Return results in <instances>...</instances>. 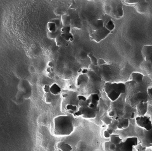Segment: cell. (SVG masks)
I'll return each mask as SVG.
<instances>
[{
  "instance_id": "cell-46",
  "label": "cell",
  "mask_w": 152,
  "mask_h": 151,
  "mask_svg": "<svg viewBox=\"0 0 152 151\" xmlns=\"http://www.w3.org/2000/svg\"><path fill=\"white\" fill-rule=\"evenodd\" d=\"M107 130L108 131V133L110 134V135L113 134V132H114V131H115V130H113L112 128H110V127H108V128H107Z\"/></svg>"
},
{
  "instance_id": "cell-18",
  "label": "cell",
  "mask_w": 152,
  "mask_h": 151,
  "mask_svg": "<svg viewBox=\"0 0 152 151\" xmlns=\"http://www.w3.org/2000/svg\"><path fill=\"white\" fill-rule=\"evenodd\" d=\"M91 27L92 30L94 32V31H96L98 30L102 29V28L104 27V25L103 22L101 19H98L94 21L91 23Z\"/></svg>"
},
{
  "instance_id": "cell-13",
  "label": "cell",
  "mask_w": 152,
  "mask_h": 151,
  "mask_svg": "<svg viewBox=\"0 0 152 151\" xmlns=\"http://www.w3.org/2000/svg\"><path fill=\"white\" fill-rule=\"evenodd\" d=\"M130 80L134 81L137 83H140L143 82L144 75L139 72H133L131 73L130 76Z\"/></svg>"
},
{
  "instance_id": "cell-11",
  "label": "cell",
  "mask_w": 152,
  "mask_h": 151,
  "mask_svg": "<svg viewBox=\"0 0 152 151\" xmlns=\"http://www.w3.org/2000/svg\"><path fill=\"white\" fill-rule=\"evenodd\" d=\"M136 110L138 116H145L146 113L148 111V102H141L137 105Z\"/></svg>"
},
{
  "instance_id": "cell-37",
  "label": "cell",
  "mask_w": 152,
  "mask_h": 151,
  "mask_svg": "<svg viewBox=\"0 0 152 151\" xmlns=\"http://www.w3.org/2000/svg\"><path fill=\"white\" fill-rule=\"evenodd\" d=\"M71 29H72V27H71L70 26H69V27H64L62 29H61V33H62V34H68V33H70Z\"/></svg>"
},
{
  "instance_id": "cell-36",
  "label": "cell",
  "mask_w": 152,
  "mask_h": 151,
  "mask_svg": "<svg viewBox=\"0 0 152 151\" xmlns=\"http://www.w3.org/2000/svg\"><path fill=\"white\" fill-rule=\"evenodd\" d=\"M104 27H105L107 28V29H108L109 31L112 32L114 29H115V24H114V22L111 20L107 24H106L105 25H104Z\"/></svg>"
},
{
  "instance_id": "cell-45",
  "label": "cell",
  "mask_w": 152,
  "mask_h": 151,
  "mask_svg": "<svg viewBox=\"0 0 152 151\" xmlns=\"http://www.w3.org/2000/svg\"><path fill=\"white\" fill-rule=\"evenodd\" d=\"M147 92H148V97L152 99V87L148 88V91H147Z\"/></svg>"
},
{
  "instance_id": "cell-30",
  "label": "cell",
  "mask_w": 152,
  "mask_h": 151,
  "mask_svg": "<svg viewBox=\"0 0 152 151\" xmlns=\"http://www.w3.org/2000/svg\"><path fill=\"white\" fill-rule=\"evenodd\" d=\"M88 56L90 60H91V62L92 65H93L94 66H98V59L94 56L92 52H90L89 53H88Z\"/></svg>"
},
{
  "instance_id": "cell-26",
  "label": "cell",
  "mask_w": 152,
  "mask_h": 151,
  "mask_svg": "<svg viewBox=\"0 0 152 151\" xmlns=\"http://www.w3.org/2000/svg\"><path fill=\"white\" fill-rule=\"evenodd\" d=\"M55 96L53 95V94L51 92L50 93H45V102L46 103H51L55 100Z\"/></svg>"
},
{
  "instance_id": "cell-5",
  "label": "cell",
  "mask_w": 152,
  "mask_h": 151,
  "mask_svg": "<svg viewBox=\"0 0 152 151\" xmlns=\"http://www.w3.org/2000/svg\"><path fill=\"white\" fill-rule=\"evenodd\" d=\"M111 33L105 27H104L102 29L98 30L96 31H94L93 33L89 35L90 39L92 41H94L96 42H99L106 37Z\"/></svg>"
},
{
  "instance_id": "cell-14",
  "label": "cell",
  "mask_w": 152,
  "mask_h": 151,
  "mask_svg": "<svg viewBox=\"0 0 152 151\" xmlns=\"http://www.w3.org/2000/svg\"><path fill=\"white\" fill-rule=\"evenodd\" d=\"M89 82V78L88 74H80L79 77L77 78L76 84L77 86H83V85L87 84Z\"/></svg>"
},
{
  "instance_id": "cell-27",
  "label": "cell",
  "mask_w": 152,
  "mask_h": 151,
  "mask_svg": "<svg viewBox=\"0 0 152 151\" xmlns=\"http://www.w3.org/2000/svg\"><path fill=\"white\" fill-rule=\"evenodd\" d=\"M61 36L63 37V38L66 41H73L74 39V37L73 34L72 33H68V34H61Z\"/></svg>"
},
{
  "instance_id": "cell-34",
  "label": "cell",
  "mask_w": 152,
  "mask_h": 151,
  "mask_svg": "<svg viewBox=\"0 0 152 151\" xmlns=\"http://www.w3.org/2000/svg\"><path fill=\"white\" fill-rule=\"evenodd\" d=\"M120 119H121V120L124 129L127 128V127H129V119L126 118H121Z\"/></svg>"
},
{
  "instance_id": "cell-48",
  "label": "cell",
  "mask_w": 152,
  "mask_h": 151,
  "mask_svg": "<svg viewBox=\"0 0 152 151\" xmlns=\"http://www.w3.org/2000/svg\"><path fill=\"white\" fill-rule=\"evenodd\" d=\"M126 2L128 3L132 4V3H137V1H134V0H132V1H131V0H126Z\"/></svg>"
},
{
  "instance_id": "cell-21",
  "label": "cell",
  "mask_w": 152,
  "mask_h": 151,
  "mask_svg": "<svg viewBox=\"0 0 152 151\" xmlns=\"http://www.w3.org/2000/svg\"><path fill=\"white\" fill-rule=\"evenodd\" d=\"M55 42L57 46L59 47H66L69 46V43L67 41H66L62 37L60 36L55 39Z\"/></svg>"
},
{
  "instance_id": "cell-6",
  "label": "cell",
  "mask_w": 152,
  "mask_h": 151,
  "mask_svg": "<svg viewBox=\"0 0 152 151\" xmlns=\"http://www.w3.org/2000/svg\"><path fill=\"white\" fill-rule=\"evenodd\" d=\"M69 93V96L67 97L64 99V101L61 102L62 107H64L66 105H74L76 106H79V100L78 94L73 91H70Z\"/></svg>"
},
{
  "instance_id": "cell-3",
  "label": "cell",
  "mask_w": 152,
  "mask_h": 151,
  "mask_svg": "<svg viewBox=\"0 0 152 151\" xmlns=\"http://www.w3.org/2000/svg\"><path fill=\"white\" fill-rule=\"evenodd\" d=\"M148 94L147 92H137L132 94L128 98L130 105L133 107H136L141 102H148Z\"/></svg>"
},
{
  "instance_id": "cell-28",
  "label": "cell",
  "mask_w": 152,
  "mask_h": 151,
  "mask_svg": "<svg viewBox=\"0 0 152 151\" xmlns=\"http://www.w3.org/2000/svg\"><path fill=\"white\" fill-rule=\"evenodd\" d=\"M50 22H53L54 23H55V24L57 25V27H58V30H61L64 27L63 23H62V22H61V20L60 19H58V18H53V19H51L50 20Z\"/></svg>"
},
{
  "instance_id": "cell-1",
  "label": "cell",
  "mask_w": 152,
  "mask_h": 151,
  "mask_svg": "<svg viewBox=\"0 0 152 151\" xmlns=\"http://www.w3.org/2000/svg\"><path fill=\"white\" fill-rule=\"evenodd\" d=\"M74 126L69 116H58L54 118V134L67 136L74 131Z\"/></svg>"
},
{
  "instance_id": "cell-47",
  "label": "cell",
  "mask_w": 152,
  "mask_h": 151,
  "mask_svg": "<svg viewBox=\"0 0 152 151\" xmlns=\"http://www.w3.org/2000/svg\"><path fill=\"white\" fill-rule=\"evenodd\" d=\"M89 71L88 69H82V71H81V74H88Z\"/></svg>"
},
{
  "instance_id": "cell-22",
  "label": "cell",
  "mask_w": 152,
  "mask_h": 151,
  "mask_svg": "<svg viewBox=\"0 0 152 151\" xmlns=\"http://www.w3.org/2000/svg\"><path fill=\"white\" fill-rule=\"evenodd\" d=\"M61 89L60 87L58 86L57 83H53V85H51V87H50V92L51 94H53V95L56 96L59 94L61 92Z\"/></svg>"
},
{
  "instance_id": "cell-31",
  "label": "cell",
  "mask_w": 152,
  "mask_h": 151,
  "mask_svg": "<svg viewBox=\"0 0 152 151\" xmlns=\"http://www.w3.org/2000/svg\"><path fill=\"white\" fill-rule=\"evenodd\" d=\"M101 20L103 22L104 25L107 24L110 21L112 20V17L110 15H108V14H104V15H103L101 18Z\"/></svg>"
},
{
  "instance_id": "cell-16",
  "label": "cell",
  "mask_w": 152,
  "mask_h": 151,
  "mask_svg": "<svg viewBox=\"0 0 152 151\" xmlns=\"http://www.w3.org/2000/svg\"><path fill=\"white\" fill-rule=\"evenodd\" d=\"M57 147L61 151H72V147L64 141H61L57 144Z\"/></svg>"
},
{
  "instance_id": "cell-40",
  "label": "cell",
  "mask_w": 152,
  "mask_h": 151,
  "mask_svg": "<svg viewBox=\"0 0 152 151\" xmlns=\"http://www.w3.org/2000/svg\"><path fill=\"white\" fill-rule=\"evenodd\" d=\"M50 87L51 86L49 85H45L43 87V90L45 93H50Z\"/></svg>"
},
{
  "instance_id": "cell-8",
  "label": "cell",
  "mask_w": 152,
  "mask_h": 151,
  "mask_svg": "<svg viewBox=\"0 0 152 151\" xmlns=\"http://www.w3.org/2000/svg\"><path fill=\"white\" fill-rule=\"evenodd\" d=\"M88 101L89 103V106L90 107H92L93 109L96 110L97 111H98L99 110V107H98V105H99V96L97 94L95 93H93L90 95L88 98Z\"/></svg>"
},
{
  "instance_id": "cell-44",
  "label": "cell",
  "mask_w": 152,
  "mask_h": 151,
  "mask_svg": "<svg viewBox=\"0 0 152 151\" xmlns=\"http://www.w3.org/2000/svg\"><path fill=\"white\" fill-rule=\"evenodd\" d=\"M103 135H104V137L106 139H110L111 136V135L108 133V131L107 130L103 131Z\"/></svg>"
},
{
  "instance_id": "cell-9",
  "label": "cell",
  "mask_w": 152,
  "mask_h": 151,
  "mask_svg": "<svg viewBox=\"0 0 152 151\" xmlns=\"http://www.w3.org/2000/svg\"><path fill=\"white\" fill-rule=\"evenodd\" d=\"M142 145L146 147L152 146V128L149 131L144 130V136L142 140Z\"/></svg>"
},
{
  "instance_id": "cell-32",
  "label": "cell",
  "mask_w": 152,
  "mask_h": 151,
  "mask_svg": "<svg viewBox=\"0 0 152 151\" xmlns=\"http://www.w3.org/2000/svg\"><path fill=\"white\" fill-rule=\"evenodd\" d=\"M102 121L104 123V125H107L108 126L112 123L113 118H112L111 117H110L108 115V116H104L102 118Z\"/></svg>"
},
{
  "instance_id": "cell-29",
  "label": "cell",
  "mask_w": 152,
  "mask_h": 151,
  "mask_svg": "<svg viewBox=\"0 0 152 151\" xmlns=\"http://www.w3.org/2000/svg\"><path fill=\"white\" fill-rule=\"evenodd\" d=\"M117 18H121L124 15L122 4L121 3L117 4Z\"/></svg>"
},
{
  "instance_id": "cell-43",
  "label": "cell",
  "mask_w": 152,
  "mask_h": 151,
  "mask_svg": "<svg viewBox=\"0 0 152 151\" xmlns=\"http://www.w3.org/2000/svg\"><path fill=\"white\" fill-rule=\"evenodd\" d=\"M106 62L104 61V60L102 58H99L98 59V66H101L103 65H106Z\"/></svg>"
},
{
  "instance_id": "cell-49",
  "label": "cell",
  "mask_w": 152,
  "mask_h": 151,
  "mask_svg": "<svg viewBox=\"0 0 152 151\" xmlns=\"http://www.w3.org/2000/svg\"><path fill=\"white\" fill-rule=\"evenodd\" d=\"M48 66H49V67H50V68H53V62H49V63H48Z\"/></svg>"
},
{
  "instance_id": "cell-4",
  "label": "cell",
  "mask_w": 152,
  "mask_h": 151,
  "mask_svg": "<svg viewBox=\"0 0 152 151\" xmlns=\"http://www.w3.org/2000/svg\"><path fill=\"white\" fill-rule=\"evenodd\" d=\"M97 110L90 107L89 106H81L79 107L77 112H76L75 116H82L84 118H94L97 115Z\"/></svg>"
},
{
  "instance_id": "cell-20",
  "label": "cell",
  "mask_w": 152,
  "mask_h": 151,
  "mask_svg": "<svg viewBox=\"0 0 152 151\" xmlns=\"http://www.w3.org/2000/svg\"><path fill=\"white\" fill-rule=\"evenodd\" d=\"M110 141L111 143L115 144V145H116L117 146L118 145H119L122 142V139L120 137L119 135H118L112 134L110 136Z\"/></svg>"
},
{
  "instance_id": "cell-17",
  "label": "cell",
  "mask_w": 152,
  "mask_h": 151,
  "mask_svg": "<svg viewBox=\"0 0 152 151\" xmlns=\"http://www.w3.org/2000/svg\"><path fill=\"white\" fill-rule=\"evenodd\" d=\"M23 89H26V91L24 90L23 91V98L24 99H28L31 96V87L30 86L29 83L28 82L27 84H25L26 83V80H23Z\"/></svg>"
},
{
  "instance_id": "cell-35",
  "label": "cell",
  "mask_w": 152,
  "mask_h": 151,
  "mask_svg": "<svg viewBox=\"0 0 152 151\" xmlns=\"http://www.w3.org/2000/svg\"><path fill=\"white\" fill-rule=\"evenodd\" d=\"M108 127L112 128L113 130H116L118 129V120L113 119L111 123L108 125Z\"/></svg>"
},
{
  "instance_id": "cell-38",
  "label": "cell",
  "mask_w": 152,
  "mask_h": 151,
  "mask_svg": "<svg viewBox=\"0 0 152 151\" xmlns=\"http://www.w3.org/2000/svg\"><path fill=\"white\" fill-rule=\"evenodd\" d=\"M110 141H107L104 144V151H110L109 149V147H110Z\"/></svg>"
},
{
  "instance_id": "cell-50",
  "label": "cell",
  "mask_w": 152,
  "mask_h": 151,
  "mask_svg": "<svg viewBox=\"0 0 152 151\" xmlns=\"http://www.w3.org/2000/svg\"><path fill=\"white\" fill-rule=\"evenodd\" d=\"M148 63H149V64L150 65V67L152 68V58L148 61Z\"/></svg>"
},
{
  "instance_id": "cell-52",
  "label": "cell",
  "mask_w": 152,
  "mask_h": 151,
  "mask_svg": "<svg viewBox=\"0 0 152 151\" xmlns=\"http://www.w3.org/2000/svg\"><path fill=\"white\" fill-rule=\"evenodd\" d=\"M58 151H61V150H58Z\"/></svg>"
},
{
  "instance_id": "cell-23",
  "label": "cell",
  "mask_w": 152,
  "mask_h": 151,
  "mask_svg": "<svg viewBox=\"0 0 152 151\" xmlns=\"http://www.w3.org/2000/svg\"><path fill=\"white\" fill-rule=\"evenodd\" d=\"M124 141L131 144L133 147H136V146L138 145L139 142L138 138L136 137V136H130V137H127L124 140Z\"/></svg>"
},
{
  "instance_id": "cell-33",
  "label": "cell",
  "mask_w": 152,
  "mask_h": 151,
  "mask_svg": "<svg viewBox=\"0 0 152 151\" xmlns=\"http://www.w3.org/2000/svg\"><path fill=\"white\" fill-rule=\"evenodd\" d=\"M86 148V145L83 142H80L77 145V150L76 151H84Z\"/></svg>"
},
{
  "instance_id": "cell-51",
  "label": "cell",
  "mask_w": 152,
  "mask_h": 151,
  "mask_svg": "<svg viewBox=\"0 0 152 151\" xmlns=\"http://www.w3.org/2000/svg\"><path fill=\"white\" fill-rule=\"evenodd\" d=\"M94 151H104V150H94Z\"/></svg>"
},
{
  "instance_id": "cell-19",
  "label": "cell",
  "mask_w": 152,
  "mask_h": 151,
  "mask_svg": "<svg viewBox=\"0 0 152 151\" xmlns=\"http://www.w3.org/2000/svg\"><path fill=\"white\" fill-rule=\"evenodd\" d=\"M61 22L63 23L64 27H69L71 25V17L67 14H64L61 16Z\"/></svg>"
},
{
  "instance_id": "cell-2",
  "label": "cell",
  "mask_w": 152,
  "mask_h": 151,
  "mask_svg": "<svg viewBox=\"0 0 152 151\" xmlns=\"http://www.w3.org/2000/svg\"><path fill=\"white\" fill-rule=\"evenodd\" d=\"M104 91L111 101H117L121 95L126 92V84L124 83L106 82L104 85Z\"/></svg>"
},
{
  "instance_id": "cell-7",
  "label": "cell",
  "mask_w": 152,
  "mask_h": 151,
  "mask_svg": "<svg viewBox=\"0 0 152 151\" xmlns=\"http://www.w3.org/2000/svg\"><path fill=\"white\" fill-rule=\"evenodd\" d=\"M136 123L137 126L145 130L149 131L152 128V122L150 118L147 116L136 117Z\"/></svg>"
},
{
  "instance_id": "cell-24",
  "label": "cell",
  "mask_w": 152,
  "mask_h": 151,
  "mask_svg": "<svg viewBox=\"0 0 152 151\" xmlns=\"http://www.w3.org/2000/svg\"><path fill=\"white\" fill-rule=\"evenodd\" d=\"M61 34H62V33H61V30H57V31L55 32H50L49 31H48L47 35H48V37L50 39H56L57 37L61 36Z\"/></svg>"
},
{
  "instance_id": "cell-25",
  "label": "cell",
  "mask_w": 152,
  "mask_h": 151,
  "mask_svg": "<svg viewBox=\"0 0 152 151\" xmlns=\"http://www.w3.org/2000/svg\"><path fill=\"white\" fill-rule=\"evenodd\" d=\"M48 29L50 32H55L57 31V30H58V27H57L55 23L50 21L48 23Z\"/></svg>"
},
{
  "instance_id": "cell-39",
  "label": "cell",
  "mask_w": 152,
  "mask_h": 151,
  "mask_svg": "<svg viewBox=\"0 0 152 151\" xmlns=\"http://www.w3.org/2000/svg\"><path fill=\"white\" fill-rule=\"evenodd\" d=\"M146 147H145L144 145H137L136 146V149L138 151H146Z\"/></svg>"
},
{
  "instance_id": "cell-12",
  "label": "cell",
  "mask_w": 152,
  "mask_h": 151,
  "mask_svg": "<svg viewBox=\"0 0 152 151\" xmlns=\"http://www.w3.org/2000/svg\"><path fill=\"white\" fill-rule=\"evenodd\" d=\"M71 17V25L70 27L72 28H75V29H80L82 27L81 20L80 19V17L77 15V13H75L74 15H72Z\"/></svg>"
},
{
  "instance_id": "cell-42",
  "label": "cell",
  "mask_w": 152,
  "mask_h": 151,
  "mask_svg": "<svg viewBox=\"0 0 152 151\" xmlns=\"http://www.w3.org/2000/svg\"><path fill=\"white\" fill-rule=\"evenodd\" d=\"M117 146L115 144H113L112 143H110V147H109V149H110V151H115L117 149Z\"/></svg>"
},
{
  "instance_id": "cell-15",
  "label": "cell",
  "mask_w": 152,
  "mask_h": 151,
  "mask_svg": "<svg viewBox=\"0 0 152 151\" xmlns=\"http://www.w3.org/2000/svg\"><path fill=\"white\" fill-rule=\"evenodd\" d=\"M117 147L120 151H133V149H134V147L131 144L126 142L124 140L122 141L119 145H118Z\"/></svg>"
},
{
  "instance_id": "cell-41",
  "label": "cell",
  "mask_w": 152,
  "mask_h": 151,
  "mask_svg": "<svg viewBox=\"0 0 152 151\" xmlns=\"http://www.w3.org/2000/svg\"><path fill=\"white\" fill-rule=\"evenodd\" d=\"M108 115L109 116H110V117H111L112 118H113L115 117V116H116V113H115V111H114V110H111V111H110L108 112Z\"/></svg>"
},
{
  "instance_id": "cell-10",
  "label": "cell",
  "mask_w": 152,
  "mask_h": 151,
  "mask_svg": "<svg viewBox=\"0 0 152 151\" xmlns=\"http://www.w3.org/2000/svg\"><path fill=\"white\" fill-rule=\"evenodd\" d=\"M142 54L145 61H148L152 58V45H145L142 49Z\"/></svg>"
}]
</instances>
